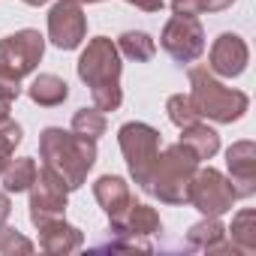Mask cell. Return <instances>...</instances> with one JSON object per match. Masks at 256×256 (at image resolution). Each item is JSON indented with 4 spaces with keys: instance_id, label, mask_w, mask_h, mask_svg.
Listing matches in <instances>:
<instances>
[{
    "instance_id": "cell-23",
    "label": "cell",
    "mask_w": 256,
    "mask_h": 256,
    "mask_svg": "<svg viewBox=\"0 0 256 256\" xmlns=\"http://www.w3.org/2000/svg\"><path fill=\"white\" fill-rule=\"evenodd\" d=\"M166 112H169V120H172L175 126H190V124H196V120H199V112H196L193 100H190V96H184V94L169 96Z\"/></svg>"
},
{
    "instance_id": "cell-21",
    "label": "cell",
    "mask_w": 256,
    "mask_h": 256,
    "mask_svg": "<svg viewBox=\"0 0 256 256\" xmlns=\"http://www.w3.org/2000/svg\"><path fill=\"white\" fill-rule=\"evenodd\" d=\"M232 250L241 253H256V211H241L232 220Z\"/></svg>"
},
{
    "instance_id": "cell-29",
    "label": "cell",
    "mask_w": 256,
    "mask_h": 256,
    "mask_svg": "<svg viewBox=\"0 0 256 256\" xmlns=\"http://www.w3.org/2000/svg\"><path fill=\"white\" fill-rule=\"evenodd\" d=\"M235 4V0H205V12H223Z\"/></svg>"
},
{
    "instance_id": "cell-4",
    "label": "cell",
    "mask_w": 256,
    "mask_h": 256,
    "mask_svg": "<svg viewBox=\"0 0 256 256\" xmlns=\"http://www.w3.org/2000/svg\"><path fill=\"white\" fill-rule=\"evenodd\" d=\"M190 88H193L190 100H193L199 118H211L217 124H232V120L244 118V112L250 108L247 94L220 84L211 76V70H205V66L190 70Z\"/></svg>"
},
{
    "instance_id": "cell-19",
    "label": "cell",
    "mask_w": 256,
    "mask_h": 256,
    "mask_svg": "<svg viewBox=\"0 0 256 256\" xmlns=\"http://www.w3.org/2000/svg\"><path fill=\"white\" fill-rule=\"evenodd\" d=\"M36 160H30V157H22V160H16V163H10L6 169H4V187H6V193H24V190H30V184L36 181Z\"/></svg>"
},
{
    "instance_id": "cell-11",
    "label": "cell",
    "mask_w": 256,
    "mask_h": 256,
    "mask_svg": "<svg viewBox=\"0 0 256 256\" xmlns=\"http://www.w3.org/2000/svg\"><path fill=\"white\" fill-rule=\"evenodd\" d=\"M226 163H229V184L235 190V199H250L256 193V145L235 142L226 151Z\"/></svg>"
},
{
    "instance_id": "cell-9",
    "label": "cell",
    "mask_w": 256,
    "mask_h": 256,
    "mask_svg": "<svg viewBox=\"0 0 256 256\" xmlns=\"http://www.w3.org/2000/svg\"><path fill=\"white\" fill-rule=\"evenodd\" d=\"M163 48L178 64H193L205 52V30L196 16H175L163 30Z\"/></svg>"
},
{
    "instance_id": "cell-13",
    "label": "cell",
    "mask_w": 256,
    "mask_h": 256,
    "mask_svg": "<svg viewBox=\"0 0 256 256\" xmlns=\"http://www.w3.org/2000/svg\"><path fill=\"white\" fill-rule=\"evenodd\" d=\"M247 60H250V52L238 34H223L211 46V72L223 78H238L247 70Z\"/></svg>"
},
{
    "instance_id": "cell-24",
    "label": "cell",
    "mask_w": 256,
    "mask_h": 256,
    "mask_svg": "<svg viewBox=\"0 0 256 256\" xmlns=\"http://www.w3.org/2000/svg\"><path fill=\"white\" fill-rule=\"evenodd\" d=\"M6 253H34V244L24 235H18L16 229L0 223V256H6Z\"/></svg>"
},
{
    "instance_id": "cell-27",
    "label": "cell",
    "mask_w": 256,
    "mask_h": 256,
    "mask_svg": "<svg viewBox=\"0 0 256 256\" xmlns=\"http://www.w3.org/2000/svg\"><path fill=\"white\" fill-rule=\"evenodd\" d=\"M22 94V82H12L6 76H0V100H6V102H16Z\"/></svg>"
},
{
    "instance_id": "cell-7",
    "label": "cell",
    "mask_w": 256,
    "mask_h": 256,
    "mask_svg": "<svg viewBox=\"0 0 256 256\" xmlns=\"http://www.w3.org/2000/svg\"><path fill=\"white\" fill-rule=\"evenodd\" d=\"M187 202L193 208H199L205 217H223L226 211H232L235 205V190L232 184L217 172V169H196L193 181H190V193H187Z\"/></svg>"
},
{
    "instance_id": "cell-32",
    "label": "cell",
    "mask_w": 256,
    "mask_h": 256,
    "mask_svg": "<svg viewBox=\"0 0 256 256\" xmlns=\"http://www.w3.org/2000/svg\"><path fill=\"white\" fill-rule=\"evenodd\" d=\"M6 166H10V157H6L4 151H0V175H4V169H6Z\"/></svg>"
},
{
    "instance_id": "cell-1",
    "label": "cell",
    "mask_w": 256,
    "mask_h": 256,
    "mask_svg": "<svg viewBox=\"0 0 256 256\" xmlns=\"http://www.w3.org/2000/svg\"><path fill=\"white\" fill-rule=\"evenodd\" d=\"M78 78L90 88L94 108H100L102 114L120 108V52L112 40L96 36L88 42V48L78 58Z\"/></svg>"
},
{
    "instance_id": "cell-16",
    "label": "cell",
    "mask_w": 256,
    "mask_h": 256,
    "mask_svg": "<svg viewBox=\"0 0 256 256\" xmlns=\"http://www.w3.org/2000/svg\"><path fill=\"white\" fill-rule=\"evenodd\" d=\"M226 238V229L217 217H205L202 223H196L187 235V244L193 250H205V253H223V250H232V244H223Z\"/></svg>"
},
{
    "instance_id": "cell-33",
    "label": "cell",
    "mask_w": 256,
    "mask_h": 256,
    "mask_svg": "<svg viewBox=\"0 0 256 256\" xmlns=\"http://www.w3.org/2000/svg\"><path fill=\"white\" fill-rule=\"evenodd\" d=\"M28 6H42V4H48V0H24Z\"/></svg>"
},
{
    "instance_id": "cell-26",
    "label": "cell",
    "mask_w": 256,
    "mask_h": 256,
    "mask_svg": "<svg viewBox=\"0 0 256 256\" xmlns=\"http://www.w3.org/2000/svg\"><path fill=\"white\" fill-rule=\"evenodd\" d=\"M175 16H199L205 12V0H172Z\"/></svg>"
},
{
    "instance_id": "cell-10",
    "label": "cell",
    "mask_w": 256,
    "mask_h": 256,
    "mask_svg": "<svg viewBox=\"0 0 256 256\" xmlns=\"http://www.w3.org/2000/svg\"><path fill=\"white\" fill-rule=\"evenodd\" d=\"M84 36H88V18L82 12V4H76V0L54 4L48 16V40L60 52H72L84 42Z\"/></svg>"
},
{
    "instance_id": "cell-8",
    "label": "cell",
    "mask_w": 256,
    "mask_h": 256,
    "mask_svg": "<svg viewBox=\"0 0 256 256\" xmlns=\"http://www.w3.org/2000/svg\"><path fill=\"white\" fill-rule=\"evenodd\" d=\"M66 196H70V187L64 184V178L42 166L36 172V181L30 184V220H34V226H46L52 220H60L66 214Z\"/></svg>"
},
{
    "instance_id": "cell-18",
    "label": "cell",
    "mask_w": 256,
    "mask_h": 256,
    "mask_svg": "<svg viewBox=\"0 0 256 256\" xmlns=\"http://www.w3.org/2000/svg\"><path fill=\"white\" fill-rule=\"evenodd\" d=\"M28 94H30V100H34L36 106H42V108H54V106H60V102L70 96V84H66L64 78L46 72V76H36V78L30 82Z\"/></svg>"
},
{
    "instance_id": "cell-31",
    "label": "cell",
    "mask_w": 256,
    "mask_h": 256,
    "mask_svg": "<svg viewBox=\"0 0 256 256\" xmlns=\"http://www.w3.org/2000/svg\"><path fill=\"white\" fill-rule=\"evenodd\" d=\"M10 106H12V102H6V100H0V120H4V118H10Z\"/></svg>"
},
{
    "instance_id": "cell-6",
    "label": "cell",
    "mask_w": 256,
    "mask_h": 256,
    "mask_svg": "<svg viewBox=\"0 0 256 256\" xmlns=\"http://www.w3.org/2000/svg\"><path fill=\"white\" fill-rule=\"evenodd\" d=\"M46 54V40L36 30H18L6 40H0V76L22 82L36 70Z\"/></svg>"
},
{
    "instance_id": "cell-22",
    "label": "cell",
    "mask_w": 256,
    "mask_h": 256,
    "mask_svg": "<svg viewBox=\"0 0 256 256\" xmlns=\"http://www.w3.org/2000/svg\"><path fill=\"white\" fill-rule=\"evenodd\" d=\"M72 133L82 136V139L96 142L106 133V114L100 108H78L76 118H72Z\"/></svg>"
},
{
    "instance_id": "cell-5",
    "label": "cell",
    "mask_w": 256,
    "mask_h": 256,
    "mask_svg": "<svg viewBox=\"0 0 256 256\" xmlns=\"http://www.w3.org/2000/svg\"><path fill=\"white\" fill-rule=\"evenodd\" d=\"M118 142H120V151H124V160L130 166V175L136 178L139 187L148 190V181H151V172L157 166V157H160V133L148 124H124L118 130Z\"/></svg>"
},
{
    "instance_id": "cell-12",
    "label": "cell",
    "mask_w": 256,
    "mask_h": 256,
    "mask_svg": "<svg viewBox=\"0 0 256 256\" xmlns=\"http://www.w3.org/2000/svg\"><path fill=\"white\" fill-rule=\"evenodd\" d=\"M94 196H96V202L102 205V211L108 214L112 229H120L124 220H126V214H130V208H133V196H130L126 181L118 178V175H102V178L94 184Z\"/></svg>"
},
{
    "instance_id": "cell-28",
    "label": "cell",
    "mask_w": 256,
    "mask_h": 256,
    "mask_svg": "<svg viewBox=\"0 0 256 256\" xmlns=\"http://www.w3.org/2000/svg\"><path fill=\"white\" fill-rule=\"evenodd\" d=\"M126 4L142 10V12H160L163 10V0H126Z\"/></svg>"
},
{
    "instance_id": "cell-34",
    "label": "cell",
    "mask_w": 256,
    "mask_h": 256,
    "mask_svg": "<svg viewBox=\"0 0 256 256\" xmlns=\"http://www.w3.org/2000/svg\"><path fill=\"white\" fill-rule=\"evenodd\" d=\"M76 4H102V0H76Z\"/></svg>"
},
{
    "instance_id": "cell-30",
    "label": "cell",
    "mask_w": 256,
    "mask_h": 256,
    "mask_svg": "<svg viewBox=\"0 0 256 256\" xmlns=\"http://www.w3.org/2000/svg\"><path fill=\"white\" fill-rule=\"evenodd\" d=\"M12 214V205H10V196L6 193H0V223H6Z\"/></svg>"
},
{
    "instance_id": "cell-20",
    "label": "cell",
    "mask_w": 256,
    "mask_h": 256,
    "mask_svg": "<svg viewBox=\"0 0 256 256\" xmlns=\"http://www.w3.org/2000/svg\"><path fill=\"white\" fill-rule=\"evenodd\" d=\"M118 52H120L124 58L136 60V64H145V60H151V58L157 54V46H154V40H151L148 34H142V30H126V34L118 40Z\"/></svg>"
},
{
    "instance_id": "cell-3",
    "label": "cell",
    "mask_w": 256,
    "mask_h": 256,
    "mask_svg": "<svg viewBox=\"0 0 256 256\" xmlns=\"http://www.w3.org/2000/svg\"><path fill=\"white\" fill-rule=\"evenodd\" d=\"M196 169H199V157L184 142H178L157 157V166L148 181V193H154L166 205H184Z\"/></svg>"
},
{
    "instance_id": "cell-2",
    "label": "cell",
    "mask_w": 256,
    "mask_h": 256,
    "mask_svg": "<svg viewBox=\"0 0 256 256\" xmlns=\"http://www.w3.org/2000/svg\"><path fill=\"white\" fill-rule=\"evenodd\" d=\"M40 154L46 160V169L60 175L70 190H78L96 163V142L82 139L76 133H64L58 126H48L40 139Z\"/></svg>"
},
{
    "instance_id": "cell-25",
    "label": "cell",
    "mask_w": 256,
    "mask_h": 256,
    "mask_svg": "<svg viewBox=\"0 0 256 256\" xmlns=\"http://www.w3.org/2000/svg\"><path fill=\"white\" fill-rule=\"evenodd\" d=\"M18 142H22V126L16 120L4 118V120H0V151H4L6 157H12Z\"/></svg>"
},
{
    "instance_id": "cell-14",
    "label": "cell",
    "mask_w": 256,
    "mask_h": 256,
    "mask_svg": "<svg viewBox=\"0 0 256 256\" xmlns=\"http://www.w3.org/2000/svg\"><path fill=\"white\" fill-rule=\"evenodd\" d=\"M118 238H120V247H145L148 250V241L151 235L163 232V223H160V214L148 205H133L130 214H126L124 226L120 229H112Z\"/></svg>"
},
{
    "instance_id": "cell-15",
    "label": "cell",
    "mask_w": 256,
    "mask_h": 256,
    "mask_svg": "<svg viewBox=\"0 0 256 256\" xmlns=\"http://www.w3.org/2000/svg\"><path fill=\"white\" fill-rule=\"evenodd\" d=\"M40 232H42L40 244H42L46 253H76V250L84 244V235H82L76 226L64 223V217H60V220H52V223H46V226H40Z\"/></svg>"
},
{
    "instance_id": "cell-17",
    "label": "cell",
    "mask_w": 256,
    "mask_h": 256,
    "mask_svg": "<svg viewBox=\"0 0 256 256\" xmlns=\"http://www.w3.org/2000/svg\"><path fill=\"white\" fill-rule=\"evenodd\" d=\"M181 142L199 157V160H211L217 151H220V136L211 130L208 124H190V126H181Z\"/></svg>"
}]
</instances>
